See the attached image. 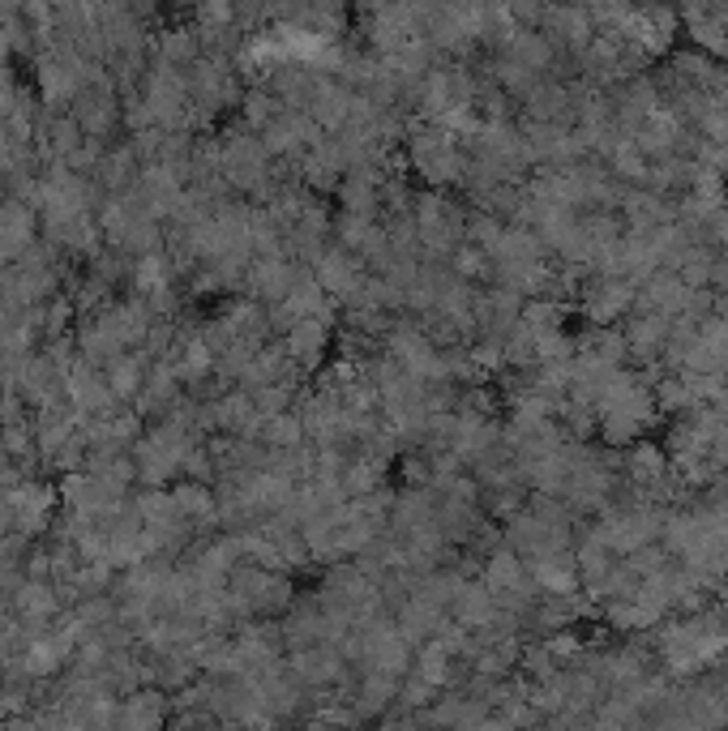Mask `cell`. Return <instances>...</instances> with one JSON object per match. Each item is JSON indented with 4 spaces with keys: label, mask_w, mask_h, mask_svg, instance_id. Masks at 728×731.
Returning a JSON list of instances; mask_svg holds the SVG:
<instances>
[{
    "label": "cell",
    "mask_w": 728,
    "mask_h": 731,
    "mask_svg": "<svg viewBox=\"0 0 728 731\" xmlns=\"http://www.w3.org/2000/svg\"><path fill=\"white\" fill-rule=\"evenodd\" d=\"M412 231H416V240L433 249V253H441L450 240H455V215H450V206H441V201H433V197H420V206H416V219H412Z\"/></svg>",
    "instance_id": "obj_1"
},
{
    "label": "cell",
    "mask_w": 728,
    "mask_h": 731,
    "mask_svg": "<svg viewBox=\"0 0 728 731\" xmlns=\"http://www.w3.org/2000/svg\"><path fill=\"white\" fill-rule=\"evenodd\" d=\"M288 347H292V359H300L304 368H318V364H322V355H326V321L322 317L297 321V325H292Z\"/></svg>",
    "instance_id": "obj_2"
},
{
    "label": "cell",
    "mask_w": 728,
    "mask_h": 731,
    "mask_svg": "<svg viewBox=\"0 0 728 731\" xmlns=\"http://www.w3.org/2000/svg\"><path fill=\"white\" fill-rule=\"evenodd\" d=\"M270 441H274V446H297L300 424L297 419H274V424H270Z\"/></svg>",
    "instance_id": "obj_3"
}]
</instances>
